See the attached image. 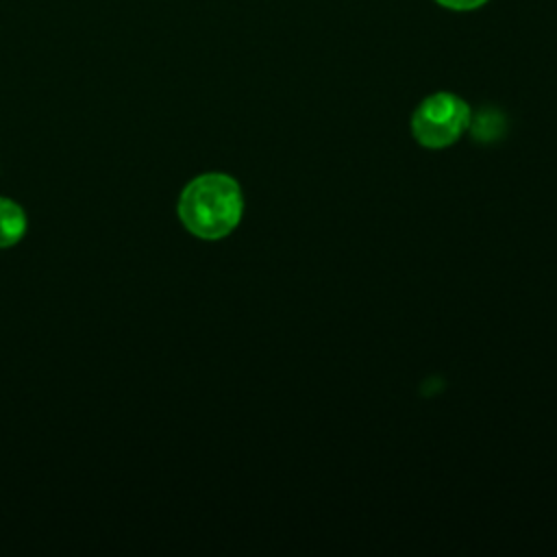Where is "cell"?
Instances as JSON below:
<instances>
[{"label":"cell","instance_id":"obj_1","mask_svg":"<svg viewBox=\"0 0 557 557\" xmlns=\"http://www.w3.org/2000/svg\"><path fill=\"white\" fill-rule=\"evenodd\" d=\"M244 198L239 183L222 172L200 174L185 185L178 198L183 226L202 239L226 237L242 220Z\"/></svg>","mask_w":557,"mask_h":557},{"label":"cell","instance_id":"obj_2","mask_svg":"<svg viewBox=\"0 0 557 557\" xmlns=\"http://www.w3.org/2000/svg\"><path fill=\"white\" fill-rule=\"evenodd\" d=\"M470 126L468 104L448 91L424 98L411 117L413 137L426 148H444L455 144Z\"/></svg>","mask_w":557,"mask_h":557},{"label":"cell","instance_id":"obj_3","mask_svg":"<svg viewBox=\"0 0 557 557\" xmlns=\"http://www.w3.org/2000/svg\"><path fill=\"white\" fill-rule=\"evenodd\" d=\"M26 233V213L24 209L11 200L0 196V248H9L17 244Z\"/></svg>","mask_w":557,"mask_h":557},{"label":"cell","instance_id":"obj_4","mask_svg":"<svg viewBox=\"0 0 557 557\" xmlns=\"http://www.w3.org/2000/svg\"><path fill=\"white\" fill-rule=\"evenodd\" d=\"M470 126H472V135L481 141H494L496 137H500L503 128H505V122L500 117V113L492 111V109H485L476 115V120L472 122L470 117Z\"/></svg>","mask_w":557,"mask_h":557},{"label":"cell","instance_id":"obj_5","mask_svg":"<svg viewBox=\"0 0 557 557\" xmlns=\"http://www.w3.org/2000/svg\"><path fill=\"white\" fill-rule=\"evenodd\" d=\"M435 2H440L442 7L453 9V11H472V9H479L481 4H485L487 0H435Z\"/></svg>","mask_w":557,"mask_h":557}]
</instances>
